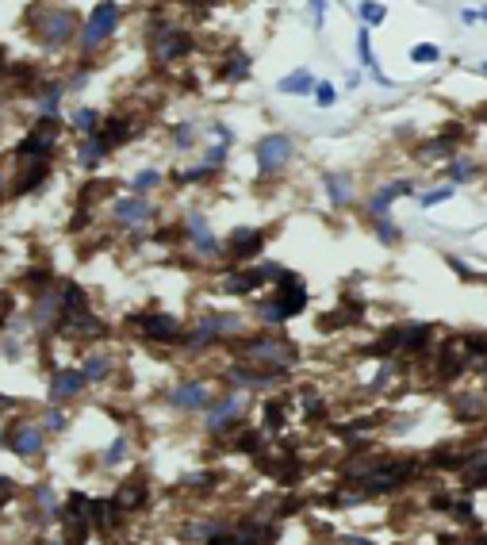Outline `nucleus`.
Wrapping results in <instances>:
<instances>
[{
	"mask_svg": "<svg viewBox=\"0 0 487 545\" xmlns=\"http://www.w3.org/2000/svg\"><path fill=\"white\" fill-rule=\"evenodd\" d=\"M299 349L292 342H284L277 334H261V338H250V342H242L238 349V361L242 365H269V369H280V373H288L292 365H296Z\"/></svg>",
	"mask_w": 487,
	"mask_h": 545,
	"instance_id": "nucleus-1",
	"label": "nucleus"
},
{
	"mask_svg": "<svg viewBox=\"0 0 487 545\" xmlns=\"http://www.w3.org/2000/svg\"><path fill=\"white\" fill-rule=\"evenodd\" d=\"M303 307H307V288L299 284L296 273H292L288 281L277 284V296H272V300L257 304V311H261V319H265L269 326H277V323H284V319H296Z\"/></svg>",
	"mask_w": 487,
	"mask_h": 545,
	"instance_id": "nucleus-2",
	"label": "nucleus"
},
{
	"mask_svg": "<svg viewBox=\"0 0 487 545\" xmlns=\"http://www.w3.org/2000/svg\"><path fill=\"white\" fill-rule=\"evenodd\" d=\"M130 323L138 326L146 338H154V342L161 346H177V342H185V326L177 323L173 315H161V311H142V315H130Z\"/></svg>",
	"mask_w": 487,
	"mask_h": 545,
	"instance_id": "nucleus-3",
	"label": "nucleus"
},
{
	"mask_svg": "<svg viewBox=\"0 0 487 545\" xmlns=\"http://www.w3.org/2000/svg\"><path fill=\"white\" fill-rule=\"evenodd\" d=\"M242 326H246V319L242 315H204L196 326L185 334V342L188 346H207V342H215V338H222V334H238Z\"/></svg>",
	"mask_w": 487,
	"mask_h": 545,
	"instance_id": "nucleus-4",
	"label": "nucleus"
},
{
	"mask_svg": "<svg viewBox=\"0 0 487 545\" xmlns=\"http://www.w3.org/2000/svg\"><path fill=\"white\" fill-rule=\"evenodd\" d=\"M119 19H123V8H119V4H96L93 16H88L85 27H81L85 46L93 50V46L104 43V39H111V35H116V27H119Z\"/></svg>",
	"mask_w": 487,
	"mask_h": 545,
	"instance_id": "nucleus-5",
	"label": "nucleus"
},
{
	"mask_svg": "<svg viewBox=\"0 0 487 545\" xmlns=\"http://www.w3.org/2000/svg\"><path fill=\"white\" fill-rule=\"evenodd\" d=\"M292 139L288 135H265L257 142V169L261 177H277V173L292 161Z\"/></svg>",
	"mask_w": 487,
	"mask_h": 545,
	"instance_id": "nucleus-6",
	"label": "nucleus"
},
{
	"mask_svg": "<svg viewBox=\"0 0 487 545\" xmlns=\"http://www.w3.org/2000/svg\"><path fill=\"white\" fill-rule=\"evenodd\" d=\"M242 415H246V396H242V392H230V396H222V399H215V404L207 407V430L222 434V430L238 426Z\"/></svg>",
	"mask_w": 487,
	"mask_h": 545,
	"instance_id": "nucleus-7",
	"label": "nucleus"
},
{
	"mask_svg": "<svg viewBox=\"0 0 487 545\" xmlns=\"http://www.w3.org/2000/svg\"><path fill=\"white\" fill-rule=\"evenodd\" d=\"M188 50H192V35H188V31L169 27V24H161V27H158V39H154V58H158V61L185 58Z\"/></svg>",
	"mask_w": 487,
	"mask_h": 545,
	"instance_id": "nucleus-8",
	"label": "nucleus"
},
{
	"mask_svg": "<svg viewBox=\"0 0 487 545\" xmlns=\"http://www.w3.org/2000/svg\"><path fill=\"white\" fill-rule=\"evenodd\" d=\"M58 519H62V526H69L73 541H85V534H88V496L85 491H73V496L58 507Z\"/></svg>",
	"mask_w": 487,
	"mask_h": 545,
	"instance_id": "nucleus-9",
	"label": "nucleus"
},
{
	"mask_svg": "<svg viewBox=\"0 0 487 545\" xmlns=\"http://www.w3.org/2000/svg\"><path fill=\"white\" fill-rule=\"evenodd\" d=\"M280 376H284L280 369H265V373H257L253 365H242V361L227 373V380H230L235 388H242V392H246V388H272Z\"/></svg>",
	"mask_w": 487,
	"mask_h": 545,
	"instance_id": "nucleus-10",
	"label": "nucleus"
},
{
	"mask_svg": "<svg viewBox=\"0 0 487 545\" xmlns=\"http://www.w3.org/2000/svg\"><path fill=\"white\" fill-rule=\"evenodd\" d=\"M85 373L81 369H58L54 380H50V404H62V399H73L85 392Z\"/></svg>",
	"mask_w": 487,
	"mask_h": 545,
	"instance_id": "nucleus-11",
	"label": "nucleus"
},
{
	"mask_svg": "<svg viewBox=\"0 0 487 545\" xmlns=\"http://www.w3.org/2000/svg\"><path fill=\"white\" fill-rule=\"evenodd\" d=\"M35 31L43 35V43L54 50V46H62L69 35L77 31V19H73V12H54L46 19V24H35Z\"/></svg>",
	"mask_w": 487,
	"mask_h": 545,
	"instance_id": "nucleus-12",
	"label": "nucleus"
},
{
	"mask_svg": "<svg viewBox=\"0 0 487 545\" xmlns=\"http://www.w3.org/2000/svg\"><path fill=\"white\" fill-rule=\"evenodd\" d=\"M261 246H265V234H261V231H253V227L235 231V234H230V242H227V258L235 265H242L246 258H253V254H261Z\"/></svg>",
	"mask_w": 487,
	"mask_h": 545,
	"instance_id": "nucleus-13",
	"label": "nucleus"
},
{
	"mask_svg": "<svg viewBox=\"0 0 487 545\" xmlns=\"http://www.w3.org/2000/svg\"><path fill=\"white\" fill-rule=\"evenodd\" d=\"M361 315H364V304L361 300H342V307H334V311L327 315H319V331H342V326H353V323H361Z\"/></svg>",
	"mask_w": 487,
	"mask_h": 545,
	"instance_id": "nucleus-14",
	"label": "nucleus"
},
{
	"mask_svg": "<svg viewBox=\"0 0 487 545\" xmlns=\"http://www.w3.org/2000/svg\"><path fill=\"white\" fill-rule=\"evenodd\" d=\"M123 522V511L116 507V499H88V526H96L100 534H111Z\"/></svg>",
	"mask_w": 487,
	"mask_h": 545,
	"instance_id": "nucleus-15",
	"label": "nucleus"
},
{
	"mask_svg": "<svg viewBox=\"0 0 487 545\" xmlns=\"http://www.w3.org/2000/svg\"><path fill=\"white\" fill-rule=\"evenodd\" d=\"M407 192H414V181H391L388 189H380L376 196L369 200V215H372V219H388L391 200L395 196H407Z\"/></svg>",
	"mask_w": 487,
	"mask_h": 545,
	"instance_id": "nucleus-16",
	"label": "nucleus"
},
{
	"mask_svg": "<svg viewBox=\"0 0 487 545\" xmlns=\"http://www.w3.org/2000/svg\"><path fill=\"white\" fill-rule=\"evenodd\" d=\"M12 454L19 457H39L43 454V426H31V423H24V426H16V434H12Z\"/></svg>",
	"mask_w": 487,
	"mask_h": 545,
	"instance_id": "nucleus-17",
	"label": "nucleus"
},
{
	"mask_svg": "<svg viewBox=\"0 0 487 545\" xmlns=\"http://www.w3.org/2000/svg\"><path fill=\"white\" fill-rule=\"evenodd\" d=\"M211 404V388L200 384V380H188V384H180L173 392V407H185V411H200Z\"/></svg>",
	"mask_w": 487,
	"mask_h": 545,
	"instance_id": "nucleus-18",
	"label": "nucleus"
},
{
	"mask_svg": "<svg viewBox=\"0 0 487 545\" xmlns=\"http://www.w3.org/2000/svg\"><path fill=\"white\" fill-rule=\"evenodd\" d=\"M395 331H399V354H422L434 326L430 323H407V326H395Z\"/></svg>",
	"mask_w": 487,
	"mask_h": 545,
	"instance_id": "nucleus-19",
	"label": "nucleus"
},
{
	"mask_svg": "<svg viewBox=\"0 0 487 545\" xmlns=\"http://www.w3.org/2000/svg\"><path fill=\"white\" fill-rule=\"evenodd\" d=\"M261 284H265V276H261V269H238V273H230L227 281H222V288H227V296H250V292H257Z\"/></svg>",
	"mask_w": 487,
	"mask_h": 545,
	"instance_id": "nucleus-20",
	"label": "nucleus"
},
{
	"mask_svg": "<svg viewBox=\"0 0 487 545\" xmlns=\"http://www.w3.org/2000/svg\"><path fill=\"white\" fill-rule=\"evenodd\" d=\"M142 503H146V480H142V476L127 480V484L116 491V507L123 511V515H127V511H138Z\"/></svg>",
	"mask_w": 487,
	"mask_h": 545,
	"instance_id": "nucleus-21",
	"label": "nucleus"
},
{
	"mask_svg": "<svg viewBox=\"0 0 487 545\" xmlns=\"http://www.w3.org/2000/svg\"><path fill=\"white\" fill-rule=\"evenodd\" d=\"M116 215L123 223H146V219H154V204H146L138 196H127V200H116Z\"/></svg>",
	"mask_w": 487,
	"mask_h": 545,
	"instance_id": "nucleus-22",
	"label": "nucleus"
},
{
	"mask_svg": "<svg viewBox=\"0 0 487 545\" xmlns=\"http://www.w3.org/2000/svg\"><path fill=\"white\" fill-rule=\"evenodd\" d=\"M277 89L284 96H307V92H314V74L311 69H292L284 81H277Z\"/></svg>",
	"mask_w": 487,
	"mask_h": 545,
	"instance_id": "nucleus-23",
	"label": "nucleus"
},
{
	"mask_svg": "<svg viewBox=\"0 0 487 545\" xmlns=\"http://www.w3.org/2000/svg\"><path fill=\"white\" fill-rule=\"evenodd\" d=\"M322 184H327L330 200L338 204V208H346L349 196H353V181L346 177V173H322Z\"/></svg>",
	"mask_w": 487,
	"mask_h": 545,
	"instance_id": "nucleus-24",
	"label": "nucleus"
},
{
	"mask_svg": "<svg viewBox=\"0 0 487 545\" xmlns=\"http://www.w3.org/2000/svg\"><path fill=\"white\" fill-rule=\"evenodd\" d=\"M108 150H111V146H108V142L100 139V135L85 139V142H81V169H96L100 161L108 158Z\"/></svg>",
	"mask_w": 487,
	"mask_h": 545,
	"instance_id": "nucleus-25",
	"label": "nucleus"
},
{
	"mask_svg": "<svg viewBox=\"0 0 487 545\" xmlns=\"http://www.w3.org/2000/svg\"><path fill=\"white\" fill-rule=\"evenodd\" d=\"M219 77H222V81H230V85L246 81V77H250V58L242 54V50H235V54H230V58L219 66Z\"/></svg>",
	"mask_w": 487,
	"mask_h": 545,
	"instance_id": "nucleus-26",
	"label": "nucleus"
},
{
	"mask_svg": "<svg viewBox=\"0 0 487 545\" xmlns=\"http://www.w3.org/2000/svg\"><path fill=\"white\" fill-rule=\"evenodd\" d=\"M50 150H54V142H50V139H43V135H35V131H31V135H27V139L16 146V154H19V158H35V161H46V158H50Z\"/></svg>",
	"mask_w": 487,
	"mask_h": 545,
	"instance_id": "nucleus-27",
	"label": "nucleus"
},
{
	"mask_svg": "<svg viewBox=\"0 0 487 545\" xmlns=\"http://www.w3.org/2000/svg\"><path fill=\"white\" fill-rule=\"evenodd\" d=\"M46 173H50V169H46V161H31V169H24V177L16 181V189H12V192H16V196H24V192L39 189V184L46 181Z\"/></svg>",
	"mask_w": 487,
	"mask_h": 545,
	"instance_id": "nucleus-28",
	"label": "nucleus"
},
{
	"mask_svg": "<svg viewBox=\"0 0 487 545\" xmlns=\"http://www.w3.org/2000/svg\"><path fill=\"white\" fill-rule=\"evenodd\" d=\"M73 127L85 131V135L93 139V135H100V127H104V116H100L96 108H77L73 111Z\"/></svg>",
	"mask_w": 487,
	"mask_h": 545,
	"instance_id": "nucleus-29",
	"label": "nucleus"
},
{
	"mask_svg": "<svg viewBox=\"0 0 487 545\" xmlns=\"http://www.w3.org/2000/svg\"><path fill=\"white\" fill-rule=\"evenodd\" d=\"M445 173H449L453 184H468L476 173H480V166H476V161H468V158H456V161H449V166H445Z\"/></svg>",
	"mask_w": 487,
	"mask_h": 545,
	"instance_id": "nucleus-30",
	"label": "nucleus"
},
{
	"mask_svg": "<svg viewBox=\"0 0 487 545\" xmlns=\"http://www.w3.org/2000/svg\"><path fill=\"white\" fill-rule=\"evenodd\" d=\"M108 357L104 354H88L85 357V365H81V373H85V380H104L108 376Z\"/></svg>",
	"mask_w": 487,
	"mask_h": 545,
	"instance_id": "nucleus-31",
	"label": "nucleus"
},
{
	"mask_svg": "<svg viewBox=\"0 0 487 545\" xmlns=\"http://www.w3.org/2000/svg\"><path fill=\"white\" fill-rule=\"evenodd\" d=\"M284 423H288V419H284V404H280V399H269V404H265V430H269V434H280Z\"/></svg>",
	"mask_w": 487,
	"mask_h": 545,
	"instance_id": "nucleus-32",
	"label": "nucleus"
},
{
	"mask_svg": "<svg viewBox=\"0 0 487 545\" xmlns=\"http://www.w3.org/2000/svg\"><path fill=\"white\" fill-rule=\"evenodd\" d=\"M127 449H130V441H127L123 434H119V438H116V441H111V446H108V454H104V465H108V469H116L119 461L127 457Z\"/></svg>",
	"mask_w": 487,
	"mask_h": 545,
	"instance_id": "nucleus-33",
	"label": "nucleus"
},
{
	"mask_svg": "<svg viewBox=\"0 0 487 545\" xmlns=\"http://www.w3.org/2000/svg\"><path fill=\"white\" fill-rule=\"evenodd\" d=\"M441 58V50L434 46V43H419V46H411V61H419V66H430V61H438Z\"/></svg>",
	"mask_w": 487,
	"mask_h": 545,
	"instance_id": "nucleus-34",
	"label": "nucleus"
},
{
	"mask_svg": "<svg viewBox=\"0 0 487 545\" xmlns=\"http://www.w3.org/2000/svg\"><path fill=\"white\" fill-rule=\"evenodd\" d=\"M158 184H161V173L158 169H142L138 177L130 181V189H135V192H150V189H158Z\"/></svg>",
	"mask_w": 487,
	"mask_h": 545,
	"instance_id": "nucleus-35",
	"label": "nucleus"
},
{
	"mask_svg": "<svg viewBox=\"0 0 487 545\" xmlns=\"http://www.w3.org/2000/svg\"><path fill=\"white\" fill-rule=\"evenodd\" d=\"M357 12H361V19H364V24H369V27H376V24H384V16H388V8H384V4H361Z\"/></svg>",
	"mask_w": 487,
	"mask_h": 545,
	"instance_id": "nucleus-36",
	"label": "nucleus"
},
{
	"mask_svg": "<svg viewBox=\"0 0 487 545\" xmlns=\"http://www.w3.org/2000/svg\"><path fill=\"white\" fill-rule=\"evenodd\" d=\"M235 449H238V454H261V434H257V430H250V434H238Z\"/></svg>",
	"mask_w": 487,
	"mask_h": 545,
	"instance_id": "nucleus-37",
	"label": "nucleus"
},
{
	"mask_svg": "<svg viewBox=\"0 0 487 545\" xmlns=\"http://www.w3.org/2000/svg\"><path fill=\"white\" fill-rule=\"evenodd\" d=\"M204 177H211V166H196V169L173 173V181H177V184H196V181H204Z\"/></svg>",
	"mask_w": 487,
	"mask_h": 545,
	"instance_id": "nucleus-38",
	"label": "nucleus"
},
{
	"mask_svg": "<svg viewBox=\"0 0 487 545\" xmlns=\"http://www.w3.org/2000/svg\"><path fill=\"white\" fill-rule=\"evenodd\" d=\"M453 196V184H441V189H434V192H426V196L419 200L422 204V208H434V204H445V200H449Z\"/></svg>",
	"mask_w": 487,
	"mask_h": 545,
	"instance_id": "nucleus-39",
	"label": "nucleus"
},
{
	"mask_svg": "<svg viewBox=\"0 0 487 545\" xmlns=\"http://www.w3.org/2000/svg\"><path fill=\"white\" fill-rule=\"evenodd\" d=\"M376 234H380V242H388V246L399 242V227H395L391 219H376Z\"/></svg>",
	"mask_w": 487,
	"mask_h": 545,
	"instance_id": "nucleus-40",
	"label": "nucleus"
},
{
	"mask_svg": "<svg viewBox=\"0 0 487 545\" xmlns=\"http://www.w3.org/2000/svg\"><path fill=\"white\" fill-rule=\"evenodd\" d=\"M43 419H46V430H66V423H69V419H66V411H58V407H50Z\"/></svg>",
	"mask_w": 487,
	"mask_h": 545,
	"instance_id": "nucleus-41",
	"label": "nucleus"
},
{
	"mask_svg": "<svg viewBox=\"0 0 487 545\" xmlns=\"http://www.w3.org/2000/svg\"><path fill=\"white\" fill-rule=\"evenodd\" d=\"M215 472H192V476H185V484L188 488H207V484H215Z\"/></svg>",
	"mask_w": 487,
	"mask_h": 545,
	"instance_id": "nucleus-42",
	"label": "nucleus"
},
{
	"mask_svg": "<svg viewBox=\"0 0 487 545\" xmlns=\"http://www.w3.org/2000/svg\"><path fill=\"white\" fill-rule=\"evenodd\" d=\"M314 100H319L322 108H330V104H334V85H330V81H322V85H314Z\"/></svg>",
	"mask_w": 487,
	"mask_h": 545,
	"instance_id": "nucleus-43",
	"label": "nucleus"
},
{
	"mask_svg": "<svg viewBox=\"0 0 487 545\" xmlns=\"http://www.w3.org/2000/svg\"><path fill=\"white\" fill-rule=\"evenodd\" d=\"M445 265H449V269L456 273V276H464V281H476V273L468 269V265H464V261H456V258H449V261H445Z\"/></svg>",
	"mask_w": 487,
	"mask_h": 545,
	"instance_id": "nucleus-44",
	"label": "nucleus"
},
{
	"mask_svg": "<svg viewBox=\"0 0 487 545\" xmlns=\"http://www.w3.org/2000/svg\"><path fill=\"white\" fill-rule=\"evenodd\" d=\"M449 515H456V519H472V503H468V499L453 503V511H449Z\"/></svg>",
	"mask_w": 487,
	"mask_h": 545,
	"instance_id": "nucleus-45",
	"label": "nucleus"
},
{
	"mask_svg": "<svg viewBox=\"0 0 487 545\" xmlns=\"http://www.w3.org/2000/svg\"><path fill=\"white\" fill-rule=\"evenodd\" d=\"M207 545H242L238 534H215V538H207Z\"/></svg>",
	"mask_w": 487,
	"mask_h": 545,
	"instance_id": "nucleus-46",
	"label": "nucleus"
},
{
	"mask_svg": "<svg viewBox=\"0 0 487 545\" xmlns=\"http://www.w3.org/2000/svg\"><path fill=\"white\" fill-rule=\"evenodd\" d=\"M177 146H185V150L192 146V127H180L177 131Z\"/></svg>",
	"mask_w": 487,
	"mask_h": 545,
	"instance_id": "nucleus-47",
	"label": "nucleus"
},
{
	"mask_svg": "<svg viewBox=\"0 0 487 545\" xmlns=\"http://www.w3.org/2000/svg\"><path fill=\"white\" fill-rule=\"evenodd\" d=\"M12 488H16L12 476H4V472H0V491H4V496H12Z\"/></svg>",
	"mask_w": 487,
	"mask_h": 545,
	"instance_id": "nucleus-48",
	"label": "nucleus"
},
{
	"mask_svg": "<svg viewBox=\"0 0 487 545\" xmlns=\"http://www.w3.org/2000/svg\"><path fill=\"white\" fill-rule=\"evenodd\" d=\"M342 541H346V545H372L369 538H342Z\"/></svg>",
	"mask_w": 487,
	"mask_h": 545,
	"instance_id": "nucleus-49",
	"label": "nucleus"
},
{
	"mask_svg": "<svg viewBox=\"0 0 487 545\" xmlns=\"http://www.w3.org/2000/svg\"><path fill=\"white\" fill-rule=\"evenodd\" d=\"M8 404H12V399H8V396H0V411H4Z\"/></svg>",
	"mask_w": 487,
	"mask_h": 545,
	"instance_id": "nucleus-50",
	"label": "nucleus"
},
{
	"mask_svg": "<svg viewBox=\"0 0 487 545\" xmlns=\"http://www.w3.org/2000/svg\"><path fill=\"white\" fill-rule=\"evenodd\" d=\"M480 16H483V19H487V12H480Z\"/></svg>",
	"mask_w": 487,
	"mask_h": 545,
	"instance_id": "nucleus-51",
	"label": "nucleus"
}]
</instances>
